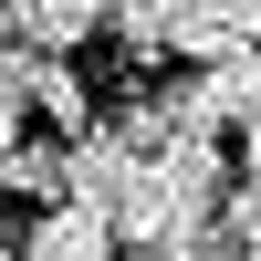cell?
Listing matches in <instances>:
<instances>
[{
  "label": "cell",
  "mask_w": 261,
  "mask_h": 261,
  "mask_svg": "<svg viewBox=\"0 0 261 261\" xmlns=\"http://www.w3.org/2000/svg\"><path fill=\"white\" fill-rule=\"evenodd\" d=\"M157 42L188 63V73H209V63H241V53H261V11H251V0H209V11H157Z\"/></svg>",
  "instance_id": "cell-1"
},
{
  "label": "cell",
  "mask_w": 261,
  "mask_h": 261,
  "mask_svg": "<svg viewBox=\"0 0 261 261\" xmlns=\"http://www.w3.org/2000/svg\"><path fill=\"white\" fill-rule=\"evenodd\" d=\"M0 42H21V63H63V53H84L94 42V11H73V0H53V11H0Z\"/></svg>",
  "instance_id": "cell-2"
},
{
  "label": "cell",
  "mask_w": 261,
  "mask_h": 261,
  "mask_svg": "<svg viewBox=\"0 0 261 261\" xmlns=\"http://www.w3.org/2000/svg\"><path fill=\"white\" fill-rule=\"evenodd\" d=\"M0 261H21V241H11V230H0Z\"/></svg>",
  "instance_id": "cell-7"
},
{
  "label": "cell",
  "mask_w": 261,
  "mask_h": 261,
  "mask_svg": "<svg viewBox=\"0 0 261 261\" xmlns=\"http://www.w3.org/2000/svg\"><path fill=\"white\" fill-rule=\"evenodd\" d=\"M0 199L63 209V136H11V146H0Z\"/></svg>",
  "instance_id": "cell-3"
},
{
  "label": "cell",
  "mask_w": 261,
  "mask_h": 261,
  "mask_svg": "<svg viewBox=\"0 0 261 261\" xmlns=\"http://www.w3.org/2000/svg\"><path fill=\"white\" fill-rule=\"evenodd\" d=\"M241 167H251V188H261V125H241Z\"/></svg>",
  "instance_id": "cell-6"
},
{
  "label": "cell",
  "mask_w": 261,
  "mask_h": 261,
  "mask_svg": "<svg viewBox=\"0 0 261 261\" xmlns=\"http://www.w3.org/2000/svg\"><path fill=\"white\" fill-rule=\"evenodd\" d=\"M21 261H115V241H105V220H94V209H73V199H63V209H42V220H32Z\"/></svg>",
  "instance_id": "cell-4"
},
{
  "label": "cell",
  "mask_w": 261,
  "mask_h": 261,
  "mask_svg": "<svg viewBox=\"0 0 261 261\" xmlns=\"http://www.w3.org/2000/svg\"><path fill=\"white\" fill-rule=\"evenodd\" d=\"M21 73H32V63H21L11 42H0V146L21 136V115H32V105H21Z\"/></svg>",
  "instance_id": "cell-5"
}]
</instances>
